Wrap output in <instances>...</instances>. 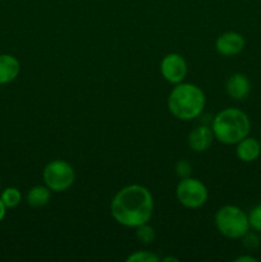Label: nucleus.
<instances>
[{"mask_svg":"<svg viewBox=\"0 0 261 262\" xmlns=\"http://www.w3.org/2000/svg\"><path fill=\"white\" fill-rule=\"evenodd\" d=\"M113 219L125 228L136 229L151 220L154 197L148 188L141 184H129L115 193L110 202Z\"/></svg>","mask_w":261,"mask_h":262,"instance_id":"1","label":"nucleus"},{"mask_svg":"<svg viewBox=\"0 0 261 262\" xmlns=\"http://www.w3.org/2000/svg\"><path fill=\"white\" fill-rule=\"evenodd\" d=\"M168 109L179 120H192L202 114L206 105V96L197 84L181 82L174 84L168 96Z\"/></svg>","mask_w":261,"mask_h":262,"instance_id":"2","label":"nucleus"},{"mask_svg":"<svg viewBox=\"0 0 261 262\" xmlns=\"http://www.w3.org/2000/svg\"><path fill=\"white\" fill-rule=\"evenodd\" d=\"M215 140L224 145H237L251 129L248 115L237 107H227L217 113L211 123Z\"/></svg>","mask_w":261,"mask_h":262,"instance_id":"3","label":"nucleus"},{"mask_svg":"<svg viewBox=\"0 0 261 262\" xmlns=\"http://www.w3.org/2000/svg\"><path fill=\"white\" fill-rule=\"evenodd\" d=\"M215 227L228 239H240L248 233V215L234 205H225L215 212Z\"/></svg>","mask_w":261,"mask_h":262,"instance_id":"4","label":"nucleus"},{"mask_svg":"<svg viewBox=\"0 0 261 262\" xmlns=\"http://www.w3.org/2000/svg\"><path fill=\"white\" fill-rule=\"evenodd\" d=\"M42 179L44 184L51 192L60 193L73 186L76 181V171L68 161L56 159L46 164L42 171Z\"/></svg>","mask_w":261,"mask_h":262,"instance_id":"5","label":"nucleus"},{"mask_svg":"<svg viewBox=\"0 0 261 262\" xmlns=\"http://www.w3.org/2000/svg\"><path fill=\"white\" fill-rule=\"evenodd\" d=\"M176 196L179 204L186 209L196 210L204 206L209 199V191L200 179L188 177L178 182Z\"/></svg>","mask_w":261,"mask_h":262,"instance_id":"6","label":"nucleus"},{"mask_svg":"<svg viewBox=\"0 0 261 262\" xmlns=\"http://www.w3.org/2000/svg\"><path fill=\"white\" fill-rule=\"evenodd\" d=\"M160 73L166 82L171 84H178L184 81L188 73L187 61L181 54L169 53L161 59Z\"/></svg>","mask_w":261,"mask_h":262,"instance_id":"7","label":"nucleus"},{"mask_svg":"<svg viewBox=\"0 0 261 262\" xmlns=\"http://www.w3.org/2000/svg\"><path fill=\"white\" fill-rule=\"evenodd\" d=\"M246 45L245 37L235 31H227L216 37L215 49L223 56H234L243 51Z\"/></svg>","mask_w":261,"mask_h":262,"instance_id":"8","label":"nucleus"},{"mask_svg":"<svg viewBox=\"0 0 261 262\" xmlns=\"http://www.w3.org/2000/svg\"><path fill=\"white\" fill-rule=\"evenodd\" d=\"M215 137L212 133L211 127L207 125H197L189 132L187 142H188L189 148L194 152H205L211 147Z\"/></svg>","mask_w":261,"mask_h":262,"instance_id":"9","label":"nucleus"},{"mask_svg":"<svg viewBox=\"0 0 261 262\" xmlns=\"http://www.w3.org/2000/svg\"><path fill=\"white\" fill-rule=\"evenodd\" d=\"M225 91L232 99L245 100L251 92V82L248 77L243 73H234L228 77L225 82Z\"/></svg>","mask_w":261,"mask_h":262,"instance_id":"10","label":"nucleus"},{"mask_svg":"<svg viewBox=\"0 0 261 262\" xmlns=\"http://www.w3.org/2000/svg\"><path fill=\"white\" fill-rule=\"evenodd\" d=\"M235 155L243 163H252L261 155V143L253 137H245L237 143Z\"/></svg>","mask_w":261,"mask_h":262,"instance_id":"11","label":"nucleus"},{"mask_svg":"<svg viewBox=\"0 0 261 262\" xmlns=\"http://www.w3.org/2000/svg\"><path fill=\"white\" fill-rule=\"evenodd\" d=\"M20 72L19 60L10 54H0V86L14 81Z\"/></svg>","mask_w":261,"mask_h":262,"instance_id":"12","label":"nucleus"},{"mask_svg":"<svg viewBox=\"0 0 261 262\" xmlns=\"http://www.w3.org/2000/svg\"><path fill=\"white\" fill-rule=\"evenodd\" d=\"M51 199V191L48 187L44 184H37V186H33L32 188L28 191L27 196H26V201L33 209H40V207L46 206L49 204Z\"/></svg>","mask_w":261,"mask_h":262,"instance_id":"13","label":"nucleus"},{"mask_svg":"<svg viewBox=\"0 0 261 262\" xmlns=\"http://www.w3.org/2000/svg\"><path fill=\"white\" fill-rule=\"evenodd\" d=\"M0 199H2L3 204L5 205L7 209H14L22 201V193L18 188L15 187H8L0 194Z\"/></svg>","mask_w":261,"mask_h":262,"instance_id":"14","label":"nucleus"},{"mask_svg":"<svg viewBox=\"0 0 261 262\" xmlns=\"http://www.w3.org/2000/svg\"><path fill=\"white\" fill-rule=\"evenodd\" d=\"M135 235L136 239H137L138 242L142 243V245L145 246H148L155 241L156 232L148 223H146V224H142L140 225V227L136 228Z\"/></svg>","mask_w":261,"mask_h":262,"instance_id":"15","label":"nucleus"},{"mask_svg":"<svg viewBox=\"0 0 261 262\" xmlns=\"http://www.w3.org/2000/svg\"><path fill=\"white\" fill-rule=\"evenodd\" d=\"M127 262H159L161 261V257H159L156 253L151 251H136L130 253L125 258Z\"/></svg>","mask_w":261,"mask_h":262,"instance_id":"16","label":"nucleus"},{"mask_svg":"<svg viewBox=\"0 0 261 262\" xmlns=\"http://www.w3.org/2000/svg\"><path fill=\"white\" fill-rule=\"evenodd\" d=\"M248 223L250 228L255 232L261 233V204L256 205L248 214Z\"/></svg>","mask_w":261,"mask_h":262,"instance_id":"17","label":"nucleus"},{"mask_svg":"<svg viewBox=\"0 0 261 262\" xmlns=\"http://www.w3.org/2000/svg\"><path fill=\"white\" fill-rule=\"evenodd\" d=\"M174 170H176V174L179 177V179L188 178V177L192 176L191 163L187 160H184V159L177 161L176 166H174Z\"/></svg>","mask_w":261,"mask_h":262,"instance_id":"18","label":"nucleus"},{"mask_svg":"<svg viewBox=\"0 0 261 262\" xmlns=\"http://www.w3.org/2000/svg\"><path fill=\"white\" fill-rule=\"evenodd\" d=\"M243 245L248 248H256L258 246V238L255 234H251L250 232L243 237Z\"/></svg>","mask_w":261,"mask_h":262,"instance_id":"19","label":"nucleus"},{"mask_svg":"<svg viewBox=\"0 0 261 262\" xmlns=\"http://www.w3.org/2000/svg\"><path fill=\"white\" fill-rule=\"evenodd\" d=\"M258 260L256 257H253V256H248V255H245V256H240V257L234 258V262H257Z\"/></svg>","mask_w":261,"mask_h":262,"instance_id":"20","label":"nucleus"},{"mask_svg":"<svg viewBox=\"0 0 261 262\" xmlns=\"http://www.w3.org/2000/svg\"><path fill=\"white\" fill-rule=\"evenodd\" d=\"M7 207H5V205L3 204L2 199H0V222H3V219L5 217V215H7Z\"/></svg>","mask_w":261,"mask_h":262,"instance_id":"21","label":"nucleus"},{"mask_svg":"<svg viewBox=\"0 0 261 262\" xmlns=\"http://www.w3.org/2000/svg\"><path fill=\"white\" fill-rule=\"evenodd\" d=\"M161 261H163V262H178L179 260H178V258L173 257V256H168V257L161 258Z\"/></svg>","mask_w":261,"mask_h":262,"instance_id":"22","label":"nucleus"},{"mask_svg":"<svg viewBox=\"0 0 261 262\" xmlns=\"http://www.w3.org/2000/svg\"><path fill=\"white\" fill-rule=\"evenodd\" d=\"M0 186H2V179H0Z\"/></svg>","mask_w":261,"mask_h":262,"instance_id":"23","label":"nucleus"}]
</instances>
